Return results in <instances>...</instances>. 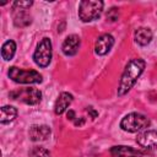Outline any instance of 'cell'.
<instances>
[{
	"label": "cell",
	"instance_id": "6da1fadb",
	"mask_svg": "<svg viewBox=\"0 0 157 157\" xmlns=\"http://www.w3.org/2000/svg\"><path fill=\"white\" fill-rule=\"evenodd\" d=\"M145 66H146V63L142 59H132L126 64L124 72L121 74V77L119 81L118 96H124L132 88L137 78L144 72Z\"/></svg>",
	"mask_w": 157,
	"mask_h": 157
},
{
	"label": "cell",
	"instance_id": "7a4b0ae2",
	"mask_svg": "<svg viewBox=\"0 0 157 157\" xmlns=\"http://www.w3.org/2000/svg\"><path fill=\"white\" fill-rule=\"evenodd\" d=\"M150 124L151 121L146 115L141 113H130V114H126L121 119L120 128L128 132H137V131L147 129Z\"/></svg>",
	"mask_w": 157,
	"mask_h": 157
},
{
	"label": "cell",
	"instance_id": "3957f363",
	"mask_svg": "<svg viewBox=\"0 0 157 157\" xmlns=\"http://www.w3.org/2000/svg\"><path fill=\"white\" fill-rule=\"evenodd\" d=\"M103 1L83 0L78 5V17L82 22H91L98 18L103 10Z\"/></svg>",
	"mask_w": 157,
	"mask_h": 157
},
{
	"label": "cell",
	"instance_id": "277c9868",
	"mask_svg": "<svg viewBox=\"0 0 157 157\" xmlns=\"http://www.w3.org/2000/svg\"><path fill=\"white\" fill-rule=\"evenodd\" d=\"M9 77L17 83H40L42 75L36 70H23L17 66H11L7 71Z\"/></svg>",
	"mask_w": 157,
	"mask_h": 157
},
{
	"label": "cell",
	"instance_id": "5b68a950",
	"mask_svg": "<svg viewBox=\"0 0 157 157\" xmlns=\"http://www.w3.org/2000/svg\"><path fill=\"white\" fill-rule=\"evenodd\" d=\"M52 42L49 38H43L38 44L33 53V60L34 63L40 67H47L52 61Z\"/></svg>",
	"mask_w": 157,
	"mask_h": 157
},
{
	"label": "cell",
	"instance_id": "8992f818",
	"mask_svg": "<svg viewBox=\"0 0 157 157\" xmlns=\"http://www.w3.org/2000/svg\"><path fill=\"white\" fill-rule=\"evenodd\" d=\"M9 96H10V98H12L15 101H20V102H23V103L31 104V105L39 103L42 99L40 91L37 88H33V87H26V88L11 91Z\"/></svg>",
	"mask_w": 157,
	"mask_h": 157
},
{
	"label": "cell",
	"instance_id": "52a82bcc",
	"mask_svg": "<svg viewBox=\"0 0 157 157\" xmlns=\"http://www.w3.org/2000/svg\"><path fill=\"white\" fill-rule=\"evenodd\" d=\"M136 142L145 150L157 148V130H146L139 134Z\"/></svg>",
	"mask_w": 157,
	"mask_h": 157
},
{
	"label": "cell",
	"instance_id": "ba28073f",
	"mask_svg": "<svg viewBox=\"0 0 157 157\" xmlns=\"http://www.w3.org/2000/svg\"><path fill=\"white\" fill-rule=\"evenodd\" d=\"M114 45V38L112 34H102L98 37V39L96 40V44H94V52L98 54V55H105L110 49Z\"/></svg>",
	"mask_w": 157,
	"mask_h": 157
},
{
	"label": "cell",
	"instance_id": "9c48e42d",
	"mask_svg": "<svg viewBox=\"0 0 157 157\" xmlns=\"http://www.w3.org/2000/svg\"><path fill=\"white\" fill-rule=\"evenodd\" d=\"M80 44H81V39L77 34H70L65 38L63 45H61V49H63V53L67 56H72L75 55L77 52H78V48H80Z\"/></svg>",
	"mask_w": 157,
	"mask_h": 157
},
{
	"label": "cell",
	"instance_id": "30bf717a",
	"mask_svg": "<svg viewBox=\"0 0 157 157\" xmlns=\"http://www.w3.org/2000/svg\"><path fill=\"white\" fill-rule=\"evenodd\" d=\"M110 153L114 157H141L144 156V152L141 150L134 148L131 146H114L110 148Z\"/></svg>",
	"mask_w": 157,
	"mask_h": 157
},
{
	"label": "cell",
	"instance_id": "8fae6325",
	"mask_svg": "<svg viewBox=\"0 0 157 157\" xmlns=\"http://www.w3.org/2000/svg\"><path fill=\"white\" fill-rule=\"evenodd\" d=\"M72 99H74V96L71 93H69V92H61L59 94V97L56 98L55 104H54V112H55V114L56 115L63 114L67 109V107L71 104Z\"/></svg>",
	"mask_w": 157,
	"mask_h": 157
},
{
	"label": "cell",
	"instance_id": "7c38bea8",
	"mask_svg": "<svg viewBox=\"0 0 157 157\" xmlns=\"http://www.w3.org/2000/svg\"><path fill=\"white\" fill-rule=\"evenodd\" d=\"M50 136L48 125H32L29 129V139L32 141H44Z\"/></svg>",
	"mask_w": 157,
	"mask_h": 157
},
{
	"label": "cell",
	"instance_id": "4fadbf2b",
	"mask_svg": "<svg viewBox=\"0 0 157 157\" xmlns=\"http://www.w3.org/2000/svg\"><path fill=\"white\" fill-rule=\"evenodd\" d=\"M12 16H13V23H15V26H17V27H26V26H28V25L32 22L31 16H29V15L26 12V10H23V9L13 7Z\"/></svg>",
	"mask_w": 157,
	"mask_h": 157
},
{
	"label": "cell",
	"instance_id": "5bb4252c",
	"mask_svg": "<svg viewBox=\"0 0 157 157\" xmlns=\"http://www.w3.org/2000/svg\"><path fill=\"white\" fill-rule=\"evenodd\" d=\"M152 39V31L147 27H140L135 31V40L140 45H147Z\"/></svg>",
	"mask_w": 157,
	"mask_h": 157
},
{
	"label": "cell",
	"instance_id": "9a60e30c",
	"mask_svg": "<svg viewBox=\"0 0 157 157\" xmlns=\"http://www.w3.org/2000/svg\"><path fill=\"white\" fill-rule=\"evenodd\" d=\"M17 117V109L12 105H4L1 107V114H0V123L7 124L15 120Z\"/></svg>",
	"mask_w": 157,
	"mask_h": 157
},
{
	"label": "cell",
	"instance_id": "2e32d148",
	"mask_svg": "<svg viewBox=\"0 0 157 157\" xmlns=\"http://www.w3.org/2000/svg\"><path fill=\"white\" fill-rule=\"evenodd\" d=\"M16 53V43L13 40H6L1 47V56L4 60H11Z\"/></svg>",
	"mask_w": 157,
	"mask_h": 157
},
{
	"label": "cell",
	"instance_id": "e0dca14e",
	"mask_svg": "<svg viewBox=\"0 0 157 157\" xmlns=\"http://www.w3.org/2000/svg\"><path fill=\"white\" fill-rule=\"evenodd\" d=\"M29 157H50V152L40 146H34L29 151Z\"/></svg>",
	"mask_w": 157,
	"mask_h": 157
},
{
	"label": "cell",
	"instance_id": "ac0fdd59",
	"mask_svg": "<svg viewBox=\"0 0 157 157\" xmlns=\"http://www.w3.org/2000/svg\"><path fill=\"white\" fill-rule=\"evenodd\" d=\"M119 18V10L117 7H112L110 10H108L107 12V20L110 22H114Z\"/></svg>",
	"mask_w": 157,
	"mask_h": 157
},
{
	"label": "cell",
	"instance_id": "d6986e66",
	"mask_svg": "<svg viewBox=\"0 0 157 157\" xmlns=\"http://www.w3.org/2000/svg\"><path fill=\"white\" fill-rule=\"evenodd\" d=\"M32 1H15L13 2V7H18V9H23V10H26V9H28L29 6H32Z\"/></svg>",
	"mask_w": 157,
	"mask_h": 157
},
{
	"label": "cell",
	"instance_id": "ffe728a7",
	"mask_svg": "<svg viewBox=\"0 0 157 157\" xmlns=\"http://www.w3.org/2000/svg\"><path fill=\"white\" fill-rule=\"evenodd\" d=\"M86 110L91 114V118H92V119H94V118H97V117H98V112H96L92 107H87V108H86Z\"/></svg>",
	"mask_w": 157,
	"mask_h": 157
},
{
	"label": "cell",
	"instance_id": "44dd1931",
	"mask_svg": "<svg viewBox=\"0 0 157 157\" xmlns=\"http://www.w3.org/2000/svg\"><path fill=\"white\" fill-rule=\"evenodd\" d=\"M66 117H67V119H70V120H74V119L76 118L75 112H74V110H71V109H69V112L66 113Z\"/></svg>",
	"mask_w": 157,
	"mask_h": 157
},
{
	"label": "cell",
	"instance_id": "7402d4cb",
	"mask_svg": "<svg viewBox=\"0 0 157 157\" xmlns=\"http://www.w3.org/2000/svg\"><path fill=\"white\" fill-rule=\"evenodd\" d=\"M74 124H75L76 126H82V125L85 124V118H80V119H76V120L74 121Z\"/></svg>",
	"mask_w": 157,
	"mask_h": 157
}]
</instances>
